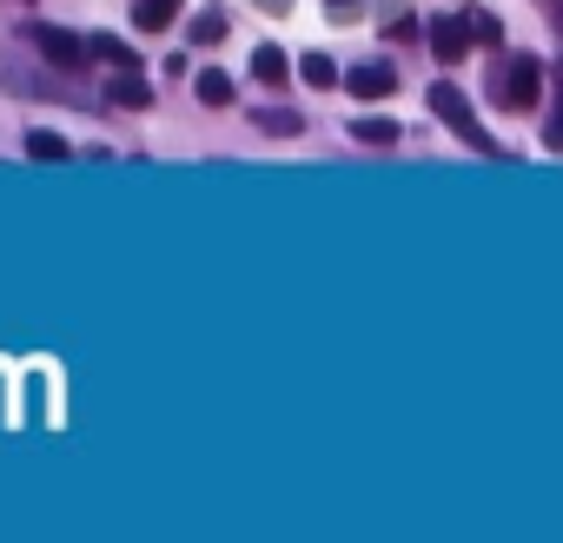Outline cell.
Listing matches in <instances>:
<instances>
[{
    "label": "cell",
    "instance_id": "17",
    "mask_svg": "<svg viewBox=\"0 0 563 543\" xmlns=\"http://www.w3.org/2000/svg\"><path fill=\"white\" fill-rule=\"evenodd\" d=\"M464 21H471V34H477V41H497V34H504V27H497L490 14H464Z\"/></svg>",
    "mask_w": 563,
    "mask_h": 543
},
{
    "label": "cell",
    "instance_id": "4",
    "mask_svg": "<svg viewBox=\"0 0 563 543\" xmlns=\"http://www.w3.org/2000/svg\"><path fill=\"white\" fill-rule=\"evenodd\" d=\"M471 41H477V34H471V21H451V14H438V21H431V54H438L444 67H451V60H464V54H471Z\"/></svg>",
    "mask_w": 563,
    "mask_h": 543
},
{
    "label": "cell",
    "instance_id": "8",
    "mask_svg": "<svg viewBox=\"0 0 563 543\" xmlns=\"http://www.w3.org/2000/svg\"><path fill=\"white\" fill-rule=\"evenodd\" d=\"M252 126H258V133H278V140L306 133V120H299V113H286V107H252Z\"/></svg>",
    "mask_w": 563,
    "mask_h": 543
},
{
    "label": "cell",
    "instance_id": "19",
    "mask_svg": "<svg viewBox=\"0 0 563 543\" xmlns=\"http://www.w3.org/2000/svg\"><path fill=\"white\" fill-rule=\"evenodd\" d=\"M258 8H265V14H292V0H258Z\"/></svg>",
    "mask_w": 563,
    "mask_h": 543
},
{
    "label": "cell",
    "instance_id": "3",
    "mask_svg": "<svg viewBox=\"0 0 563 543\" xmlns=\"http://www.w3.org/2000/svg\"><path fill=\"white\" fill-rule=\"evenodd\" d=\"M34 47H41V54H47V60H54L60 74H80V67L93 60V47H87L80 34H67V27H47V21L34 27Z\"/></svg>",
    "mask_w": 563,
    "mask_h": 543
},
{
    "label": "cell",
    "instance_id": "2",
    "mask_svg": "<svg viewBox=\"0 0 563 543\" xmlns=\"http://www.w3.org/2000/svg\"><path fill=\"white\" fill-rule=\"evenodd\" d=\"M497 100H504L510 113H537V100H543V67H537V54H510V60H504Z\"/></svg>",
    "mask_w": 563,
    "mask_h": 543
},
{
    "label": "cell",
    "instance_id": "14",
    "mask_svg": "<svg viewBox=\"0 0 563 543\" xmlns=\"http://www.w3.org/2000/svg\"><path fill=\"white\" fill-rule=\"evenodd\" d=\"M299 74H306V87H332V80H339L332 54H306V60H299Z\"/></svg>",
    "mask_w": 563,
    "mask_h": 543
},
{
    "label": "cell",
    "instance_id": "9",
    "mask_svg": "<svg viewBox=\"0 0 563 543\" xmlns=\"http://www.w3.org/2000/svg\"><path fill=\"white\" fill-rule=\"evenodd\" d=\"M27 153H34V159H47V166H60V159H74V146H67L60 133H47V126H27Z\"/></svg>",
    "mask_w": 563,
    "mask_h": 543
},
{
    "label": "cell",
    "instance_id": "16",
    "mask_svg": "<svg viewBox=\"0 0 563 543\" xmlns=\"http://www.w3.org/2000/svg\"><path fill=\"white\" fill-rule=\"evenodd\" d=\"M543 146L563 153V93H556V107H550V120H543Z\"/></svg>",
    "mask_w": 563,
    "mask_h": 543
},
{
    "label": "cell",
    "instance_id": "7",
    "mask_svg": "<svg viewBox=\"0 0 563 543\" xmlns=\"http://www.w3.org/2000/svg\"><path fill=\"white\" fill-rule=\"evenodd\" d=\"M133 21H140V34H159L179 21V0H133Z\"/></svg>",
    "mask_w": 563,
    "mask_h": 543
},
{
    "label": "cell",
    "instance_id": "11",
    "mask_svg": "<svg viewBox=\"0 0 563 543\" xmlns=\"http://www.w3.org/2000/svg\"><path fill=\"white\" fill-rule=\"evenodd\" d=\"M87 47H93V60H113V67H140V54H133L126 41H113V34H87Z\"/></svg>",
    "mask_w": 563,
    "mask_h": 543
},
{
    "label": "cell",
    "instance_id": "20",
    "mask_svg": "<svg viewBox=\"0 0 563 543\" xmlns=\"http://www.w3.org/2000/svg\"><path fill=\"white\" fill-rule=\"evenodd\" d=\"M556 80H563V67H556Z\"/></svg>",
    "mask_w": 563,
    "mask_h": 543
},
{
    "label": "cell",
    "instance_id": "10",
    "mask_svg": "<svg viewBox=\"0 0 563 543\" xmlns=\"http://www.w3.org/2000/svg\"><path fill=\"white\" fill-rule=\"evenodd\" d=\"M252 74H258L265 87H278V80H286V74H292V60H286V47H258V54H252Z\"/></svg>",
    "mask_w": 563,
    "mask_h": 543
},
{
    "label": "cell",
    "instance_id": "13",
    "mask_svg": "<svg viewBox=\"0 0 563 543\" xmlns=\"http://www.w3.org/2000/svg\"><path fill=\"white\" fill-rule=\"evenodd\" d=\"M352 140H358V146H391V140H398V120H385V113H378V120H352Z\"/></svg>",
    "mask_w": 563,
    "mask_h": 543
},
{
    "label": "cell",
    "instance_id": "1",
    "mask_svg": "<svg viewBox=\"0 0 563 543\" xmlns=\"http://www.w3.org/2000/svg\"><path fill=\"white\" fill-rule=\"evenodd\" d=\"M431 113H438V120H444V126H451V133H457V140H464L471 153H484V159H497V140H490V133L477 126V113H471V100H464V93H457L451 80H438V87H431Z\"/></svg>",
    "mask_w": 563,
    "mask_h": 543
},
{
    "label": "cell",
    "instance_id": "15",
    "mask_svg": "<svg viewBox=\"0 0 563 543\" xmlns=\"http://www.w3.org/2000/svg\"><path fill=\"white\" fill-rule=\"evenodd\" d=\"M192 41H199V47H212V41H225V14H219V8H206V14L192 21Z\"/></svg>",
    "mask_w": 563,
    "mask_h": 543
},
{
    "label": "cell",
    "instance_id": "5",
    "mask_svg": "<svg viewBox=\"0 0 563 543\" xmlns=\"http://www.w3.org/2000/svg\"><path fill=\"white\" fill-rule=\"evenodd\" d=\"M345 87H352V100H385V93L398 87V67H391V60H365V67L345 74Z\"/></svg>",
    "mask_w": 563,
    "mask_h": 543
},
{
    "label": "cell",
    "instance_id": "6",
    "mask_svg": "<svg viewBox=\"0 0 563 543\" xmlns=\"http://www.w3.org/2000/svg\"><path fill=\"white\" fill-rule=\"evenodd\" d=\"M107 107H126V113H140V107H153V87L140 80V67H120V74L107 80Z\"/></svg>",
    "mask_w": 563,
    "mask_h": 543
},
{
    "label": "cell",
    "instance_id": "12",
    "mask_svg": "<svg viewBox=\"0 0 563 543\" xmlns=\"http://www.w3.org/2000/svg\"><path fill=\"white\" fill-rule=\"evenodd\" d=\"M192 93H199V100H206V107H232V80H225V74H219V67H206V74H199V80H192Z\"/></svg>",
    "mask_w": 563,
    "mask_h": 543
},
{
    "label": "cell",
    "instance_id": "18",
    "mask_svg": "<svg viewBox=\"0 0 563 543\" xmlns=\"http://www.w3.org/2000/svg\"><path fill=\"white\" fill-rule=\"evenodd\" d=\"M358 14V0H332V21H352Z\"/></svg>",
    "mask_w": 563,
    "mask_h": 543
}]
</instances>
